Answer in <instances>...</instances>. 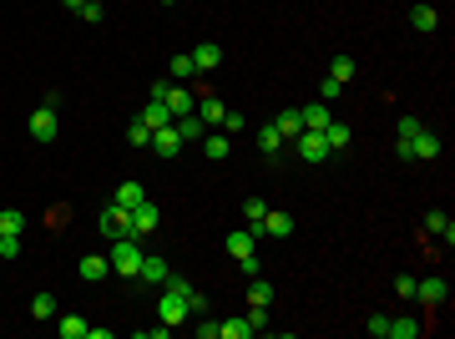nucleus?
<instances>
[{"label": "nucleus", "mask_w": 455, "mask_h": 339, "mask_svg": "<svg viewBox=\"0 0 455 339\" xmlns=\"http://www.w3.org/2000/svg\"><path fill=\"white\" fill-rule=\"evenodd\" d=\"M127 142H132V147H147V142H152V127H147V122H132V127H127Z\"/></svg>", "instance_id": "nucleus-35"}, {"label": "nucleus", "mask_w": 455, "mask_h": 339, "mask_svg": "<svg viewBox=\"0 0 455 339\" xmlns=\"http://www.w3.org/2000/svg\"><path fill=\"white\" fill-rule=\"evenodd\" d=\"M193 334H198V339H218V324H208V319H203V324H193Z\"/></svg>", "instance_id": "nucleus-44"}, {"label": "nucleus", "mask_w": 455, "mask_h": 339, "mask_svg": "<svg viewBox=\"0 0 455 339\" xmlns=\"http://www.w3.org/2000/svg\"><path fill=\"white\" fill-rule=\"evenodd\" d=\"M167 273H173V268H167L162 258H147V253H142V268H137L142 284H167Z\"/></svg>", "instance_id": "nucleus-15"}, {"label": "nucleus", "mask_w": 455, "mask_h": 339, "mask_svg": "<svg viewBox=\"0 0 455 339\" xmlns=\"http://www.w3.org/2000/svg\"><path fill=\"white\" fill-rule=\"evenodd\" d=\"M253 142H258V152H263V157H278V147H283V132H278L273 122H263Z\"/></svg>", "instance_id": "nucleus-13"}, {"label": "nucleus", "mask_w": 455, "mask_h": 339, "mask_svg": "<svg viewBox=\"0 0 455 339\" xmlns=\"http://www.w3.org/2000/svg\"><path fill=\"white\" fill-rule=\"evenodd\" d=\"M0 233H6V238H21V233H26V213H21V208H6V213H0Z\"/></svg>", "instance_id": "nucleus-21"}, {"label": "nucleus", "mask_w": 455, "mask_h": 339, "mask_svg": "<svg viewBox=\"0 0 455 339\" xmlns=\"http://www.w3.org/2000/svg\"><path fill=\"white\" fill-rule=\"evenodd\" d=\"M364 329H369L374 339H384V334H389V314H369V324H364Z\"/></svg>", "instance_id": "nucleus-38"}, {"label": "nucleus", "mask_w": 455, "mask_h": 339, "mask_svg": "<svg viewBox=\"0 0 455 339\" xmlns=\"http://www.w3.org/2000/svg\"><path fill=\"white\" fill-rule=\"evenodd\" d=\"M106 273H111V263H106V258H96V253H86V258H81V278H86V284H101Z\"/></svg>", "instance_id": "nucleus-20"}, {"label": "nucleus", "mask_w": 455, "mask_h": 339, "mask_svg": "<svg viewBox=\"0 0 455 339\" xmlns=\"http://www.w3.org/2000/svg\"><path fill=\"white\" fill-rule=\"evenodd\" d=\"M425 233H435V238H445V243H455V223H450L445 213H425Z\"/></svg>", "instance_id": "nucleus-19"}, {"label": "nucleus", "mask_w": 455, "mask_h": 339, "mask_svg": "<svg viewBox=\"0 0 455 339\" xmlns=\"http://www.w3.org/2000/svg\"><path fill=\"white\" fill-rule=\"evenodd\" d=\"M223 117H228V106H223L218 96H203V101H198V122H203V127H213V122L223 127Z\"/></svg>", "instance_id": "nucleus-14"}, {"label": "nucleus", "mask_w": 455, "mask_h": 339, "mask_svg": "<svg viewBox=\"0 0 455 339\" xmlns=\"http://www.w3.org/2000/svg\"><path fill=\"white\" fill-rule=\"evenodd\" d=\"M142 238H111V273H122V278H137V268H142V248H137Z\"/></svg>", "instance_id": "nucleus-1"}, {"label": "nucleus", "mask_w": 455, "mask_h": 339, "mask_svg": "<svg viewBox=\"0 0 455 339\" xmlns=\"http://www.w3.org/2000/svg\"><path fill=\"white\" fill-rule=\"evenodd\" d=\"M61 6H66V11H81V6H86V0H61Z\"/></svg>", "instance_id": "nucleus-45"}, {"label": "nucleus", "mask_w": 455, "mask_h": 339, "mask_svg": "<svg viewBox=\"0 0 455 339\" xmlns=\"http://www.w3.org/2000/svg\"><path fill=\"white\" fill-rule=\"evenodd\" d=\"M56 314H61V309H56V299H51V294H36V299H31V319H41V324H46V319H56Z\"/></svg>", "instance_id": "nucleus-26"}, {"label": "nucleus", "mask_w": 455, "mask_h": 339, "mask_svg": "<svg viewBox=\"0 0 455 339\" xmlns=\"http://www.w3.org/2000/svg\"><path fill=\"white\" fill-rule=\"evenodd\" d=\"M26 132H31V142H56V106H36L31 111V122H26Z\"/></svg>", "instance_id": "nucleus-3"}, {"label": "nucleus", "mask_w": 455, "mask_h": 339, "mask_svg": "<svg viewBox=\"0 0 455 339\" xmlns=\"http://www.w3.org/2000/svg\"><path fill=\"white\" fill-rule=\"evenodd\" d=\"M324 142H329V152H344V147H349V127H344V122H329V127H324Z\"/></svg>", "instance_id": "nucleus-23"}, {"label": "nucleus", "mask_w": 455, "mask_h": 339, "mask_svg": "<svg viewBox=\"0 0 455 339\" xmlns=\"http://www.w3.org/2000/svg\"><path fill=\"white\" fill-rule=\"evenodd\" d=\"M167 76H173V81H193V76H198L193 56H173V66H167Z\"/></svg>", "instance_id": "nucleus-28"}, {"label": "nucleus", "mask_w": 455, "mask_h": 339, "mask_svg": "<svg viewBox=\"0 0 455 339\" xmlns=\"http://www.w3.org/2000/svg\"><path fill=\"white\" fill-rule=\"evenodd\" d=\"M329 76L344 86V81H354V56H334V66H329Z\"/></svg>", "instance_id": "nucleus-29"}, {"label": "nucleus", "mask_w": 455, "mask_h": 339, "mask_svg": "<svg viewBox=\"0 0 455 339\" xmlns=\"http://www.w3.org/2000/svg\"><path fill=\"white\" fill-rule=\"evenodd\" d=\"M445 294H450L445 278H420V289H415V299H425V304H445Z\"/></svg>", "instance_id": "nucleus-16"}, {"label": "nucleus", "mask_w": 455, "mask_h": 339, "mask_svg": "<svg viewBox=\"0 0 455 339\" xmlns=\"http://www.w3.org/2000/svg\"><path fill=\"white\" fill-rule=\"evenodd\" d=\"M76 16H81V21H86V26H96V21H101V6H96V0H86V6H81V11H76Z\"/></svg>", "instance_id": "nucleus-39"}, {"label": "nucleus", "mask_w": 455, "mask_h": 339, "mask_svg": "<svg viewBox=\"0 0 455 339\" xmlns=\"http://www.w3.org/2000/svg\"><path fill=\"white\" fill-rule=\"evenodd\" d=\"M253 243H258V233H253V228L228 233V253H233V258H248V253H253Z\"/></svg>", "instance_id": "nucleus-17"}, {"label": "nucleus", "mask_w": 455, "mask_h": 339, "mask_svg": "<svg viewBox=\"0 0 455 339\" xmlns=\"http://www.w3.org/2000/svg\"><path fill=\"white\" fill-rule=\"evenodd\" d=\"M243 213H248V228L258 233V228H263V213H268V203H263V198H248V203H243ZM258 238H263V233H258Z\"/></svg>", "instance_id": "nucleus-30"}, {"label": "nucleus", "mask_w": 455, "mask_h": 339, "mask_svg": "<svg viewBox=\"0 0 455 339\" xmlns=\"http://www.w3.org/2000/svg\"><path fill=\"white\" fill-rule=\"evenodd\" d=\"M157 314H162V324H188V319H193L188 299H183V294H173V289H162V304H157Z\"/></svg>", "instance_id": "nucleus-4"}, {"label": "nucleus", "mask_w": 455, "mask_h": 339, "mask_svg": "<svg viewBox=\"0 0 455 339\" xmlns=\"http://www.w3.org/2000/svg\"><path fill=\"white\" fill-rule=\"evenodd\" d=\"M101 233L106 238H137V228H132V208H122V203H111V208H101Z\"/></svg>", "instance_id": "nucleus-2"}, {"label": "nucleus", "mask_w": 455, "mask_h": 339, "mask_svg": "<svg viewBox=\"0 0 455 339\" xmlns=\"http://www.w3.org/2000/svg\"><path fill=\"white\" fill-rule=\"evenodd\" d=\"M248 299H253V304H273V284H263V273H253V284H248Z\"/></svg>", "instance_id": "nucleus-34"}, {"label": "nucleus", "mask_w": 455, "mask_h": 339, "mask_svg": "<svg viewBox=\"0 0 455 339\" xmlns=\"http://www.w3.org/2000/svg\"><path fill=\"white\" fill-rule=\"evenodd\" d=\"M273 127H278V132H283V142H294V137H299V132H304V117H299V111H283V117H278V122H273Z\"/></svg>", "instance_id": "nucleus-25"}, {"label": "nucleus", "mask_w": 455, "mask_h": 339, "mask_svg": "<svg viewBox=\"0 0 455 339\" xmlns=\"http://www.w3.org/2000/svg\"><path fill=\"white\" fill-rule=\"evenodd\" d=\"M258 233H268V238H289L294 233V218L289 213H263V228Z\"/></svg>", "instance_id": "nucleus-12"}, {"label": "nucleus", "mask_w": 455, "mask_h": 339, "mask_svg": "<svg viewBox=\"0 0 455 339\" xmlns=\"http://www.w3.org/2000/svg\"><path fill=\"white\" fill-rule=\"evenodd\" d=\"M415 289H420V278H410V273L394 278V294H400V299H415Z\"/></svg>", "instance_id": "nucleus-36"}, {"label": "nucleus", "mask_w": 455, "mask_h": 339, "mask_svg": "<svg viewBox=\"0 0 455 339\" xmlns=\"http://www.w3.org/2000/svg\"><path fill=\"white\" fill-rule=\"evenodd\" d=\"M142 198H147V188H142V183H122V188H117V203H122V208H137Z\"/></svg>", "instance_id": "nucleus-32"}, {"label": "nucleus", "mask_w": 455, "mask_h": 339, "mask_svg": "<svg viewBox=\"0 0 455 339\" xmlns=\"http://www.w3.org/2000/svg\"><path fill=\"white\" fill-rule=\"evenodd\" d=\"M248 334H253L248 319H223V324H218V339H248Z\"/></svg>", "instance_id": "nucleus-24"}, {"label": "nucleus", "mask_w": 455, "mask_h": 339, "mask_svg": "<svg viewBox=\"0 0 455 339\" xmlns=\"http://www.w3.org/2000/svg\"><path fill=\"white\" fill-rule=\"evenodd\" d=\"M415 334H420L415 319H389V334H384V339H415Z\"/></svg>", "instance_id": "nucleus-33"}, {"label": "nucleus", "mask_w": 455, "mask_h": 339, "mask_svg": "<svg viewBox=\"0 0 455 339\" xmlns=\"http://www.w3.org/2000/svg\"><path fill=\"white\" fill-rule=\"evenodd\" d=\"M203 157H208V162H223V157H228V132H223V137H203Z\"/></svg>", "instance_id": "nucleus-31"}, {"label": "nucleus", "mask_w": 455, "mask_h": 339, "mask_svg": "<svg viewBox=\"0 0 455 339\" xmlns=\"http://www.w3.org/2000/svg\"><path fill=\"white\" fill-rule=\"evenodd\" d=\"M193 66H198V76H203V71H218V66H223V46H218V41H203V46L193 51Z\"/></svg>", "instance_id": "nucleus-9"}, {"label": "nucleus", "mask_w": 455, "mask_h": 339, "mask_svg": "<svg viewBox=\"0 0 455 339\" xmlns=\"http://www.w3.org/2000/svg\"><path fill=\"white\" fill-rule=\"evenodd\" d=\"M294 152H299L304 162H324V157H329V142H324V132H299V137H294Z\"/></svg>", "instance_id": "nucleus-5"}, {"label": "nucleus", "mask_w": 455, "mask_h": 339, "mask_svg": "<svg viewBox=\"0 0 455 339\" xmlns=\"http://www.w3.org/2000/svg\"><path fill=\"white\" fill-rule=\"evenodd\" d=\"M162 6H167V0H162Z\"/></svg>", "instance_id": "nucleus-47"}, {"label": "nucleus", "mask_w": 455, "mask_h": 339, "mask_svg": "<svg viewBox=\"0 0 455 339\" xmlns=\"http://www.w3.org/2000/svg\"><path fill=\"white\" fill-rule=\"evenodd\" d=\"M299 117H304V132H324V127L334 122L324 101H309V106H299Z\"/></svg>", "instance_id": "nucleus-10"}, {"label": "nucleus", "mask_w": 455, "mask_h": 339, "mask_svg": "<svg viewBox=\"0 0 455 339\" xmlns=\"http://www.w3.org/2000/svg\"><path fill=\"white\" fill-rule=\"evenodd\" d=\"M137 122H147V127L157 132V127H173V111H167V101H162V96H152V101H147V111H142Z\"/></svg>", "instance_id": "nucleus-11"}, {"label": "nucleus", "mask_w": 455, "mask_h": 339, "mask_svg": "<svg viewBox=\"0 0 455 339\" xmlns=\"http://www.w3.org/2000/svg\"><path fill=\"white\" fill-rule=\"evenodd\" d=\"M21 253V238H6V233H0V258H16Z\"/></svg>", "instance_id": "nucleus-42"}, {"label": "nucleus", "mask_w": 455, "mask_h": 339, "mask_svg": "<svg viewBox=\"0 0 455 339\" xmlns=\"http://www.w3.org/2000/svg\"><path fill=\"white\" fill-rule=\"evenodd\" d=\"M56 329H61V339H86V319L81 314H56Z\"/></svg>", "instance_id": "nucleus-18"}, {"label": "nucleus", "mask_w": 455, "mask_h": 339, "mask_svg": "<svg viewBox=\"0 0 455 339\" xmlns=\"http://www.w3.org/2000/svg\"><path fill=\"white\" fill-rule=\"evenodd\" d=\"M167 289H173V294H183V299L193 294V284H188V278H178V273H167Z\"/></svg>", "instance_id": "nucleus-41"}, {"label": "nucleus", "mask_w": 455, "mask_h": 339, "mask_svg": "<svg viewBox=\"0 0 455 339\" xmlns=\"http://www.w3.org/2000/svg\"><path fill=\"white\" fill-rule=\"evenodd\" d=\"M223 132H243V111H228V117H223Z\"/></svg>", "instance_id": "nucleus-43"}, {"label": "nucleus", "mask_w": 455, "mask_h": 339, "mask_svg": "<svg viewBox=\"0 0 455 339\" xmlns=\"http://www.w3.org/2000/svg\"><path fill=\"white\" fill-rule=\"evenodd\" d=\"M147 147H152V152H157V157H162V162H167V157H178V152H183V147H188V142H183V137H178V127H157V132H152V142H147Z\"/></svg>", "instance_id": "nucleus-7"}, {"label": "nucleus", "mask_w": 455, "mask_h": 339, "mask_svg": "<svg viewBox=\"0 0 455 339\" xmlns=\"http://www.w3.org/2000/svg\"><path fill=\"white\" fill-rule=\"evenodd\" d=\"M440 157V137L430 132V127H420L415 137H410V162H435Z\"/></svg>", "instance_id": "nucleus-6"}, {"label": "nucleus", "mask_w": 455, "mask_h": 339, "mask_svg": "<svg viewBox=\"0 0 455 339\" xmlns=\"http://www.w3.org/2000/svg\"><path fill=\"white\" fill-rule=\"evenodd\" d=\"M243 319L253 324V334H258V329H268V304H253V309H248Z\"/></svg>", "instance_id": "nucleus-37"}, {"label": "nucleus", "mask_w": 455, "mask_h": 339, "mask_svg": "<svg viewBox=\"0 0 455 339\" xmlns=\"http://www.w3.org/2000/svg\"><path fill=\"white\" fill-rule=\"evenodd\" d=\"M132 228H137V238H147V233H157V228H162V213H157V203H147V198H142V203L132 208Z\"/></svg>", "instance_id": "nucleus-8"}, {"label": "nucleus", "mask_w": 455, "mask_h": 339, "mask_svg": "<svg viewBox=\"0 0 455 339\" xmlns=\"http://www.w3.org/2000/svg\"><path fill=\"white\" fill-rule=\"evenodd\" d=\"M339 91H344V86H339V81H334V76H329V81H319V101H334V96H339Z\"/></svg>", "instance_id": "nucleus-40"}, {"label": "nucleus", "mask_w": 455, "mask_h": 339, "mask_svg": "<svg viewBox=\"0 0 455 339\" xmlns=\"http://www.w3.org/2000/svg\"><path fill=\"white\" fill-rule=\"evenodd\" d=\"M173 127H178V137H183V142H203V137H208V127L198 122V111H193V117H178Z\"/></svg>", "instance_id": "nucleus-22"}, {"label": "nucleus", "mask_w": 455, "mask_h": 339, "mask_svg": "<svg viewBox=\"0 0 455 339\" xmlns=\"http://www.w3.org/2000/svg\"><path fill=\"white\" fill-rule=\"evenodd\" d=\"M96 6H101V0H96Z\"/></svg>", "instance_id": "nucleus-46"}, {"label": "nucleus", "mask_w": 455, "mask_h": 339, "mask_svg": "<svg viewBox=\"0 0 455 339\" xmlns=\"http://www.w3.org/2000/svg\"><path fill=\"white\" fill-rule=\"evenodd\" d=\"M410 26H415V31H425V36H430V31H435V26H440V16H435V11H430V6H415V11H410Z\"/></svg>", "instance_id": "nucleus-27"}]
</instances>
